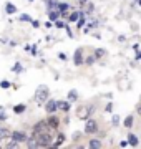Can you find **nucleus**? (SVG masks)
I'll return each instance as SVG.
<instances>
[{
  "mask_svg": "<svg viewBox=\"0 0 141 149\" xmlns=\"http://www.w3.org/2000/svg\"><path fill=\"white\" fill-rule=\"evenodd\" d=\"M128 143H130L131 146H136V144H138V138H136L135 134H130V136H128Z\"/></svg>",
  "mask_w": 141,
  "mask_h": 149,
  "instance_id": "nucleus-15",
  "label": "nucleus"
},
{
  "mask_svg": "<svg viewBox=\"0 0 141 149\" xmlns=\"http://www.w3.org/2000/svg\"><path fill=\"white\" fill-rule=\"evenodd\" d=\"M95 60H96V58H95V56L91 55V56H88V58H87V63H88V65H91L93 61H95Z\"/></svg>",
  "mask_w": 141,
  "mask_h": 149,
  "instance_id": "nucleus-27",
  "label": "nucleus"
},
{
  "mask_svg": "<svg viewBox=\"0 0 141 149\" xmlns=\"http://www.w3.org/2000/svg\"><path fill=\"white\" fill-rule=\"evenodd\" d=\"M47 124H48L50 129H57L60 126V119L57 116H53V114H50L48 119H47Z\"/></svg>",
  "mask_w": 141,
  "mask_h": 149,
  "instance_id": "nucleus-8",
  "label": "nucleus"
},
{
  "mask_svg": "<svg viewBox=\"0 0 141 149\" xmlns=\"http://www.w3.org/2000/svg\"><path fill=\"white\" fill-rule=\"evenodd\" d=\"M88 146H90V148H101V143H100L98 139H91V141H90V144H88Z\"/></svg>",
  "mask_w": 141,
  "mask_h": 149,
  "instance_id": "nucleus-17",
  "label": "nucleus"
},
{
  "mask_svg": "<svg viewBox=\"0 0 141 149\" xmlns=\"http://www.w3.org/2000/svg\"><path fill=\"white\" fill-rule=\"evenodd\" d=\"M48 95H50V91L47 86H38L37 91H35V101L38 104H42V103H45L48 100Z\"/></svg>",
  "mask_w": 141,
  "mask_h": 149,
  "instance_id": "nucleus-2",
  "label": "nucleus"
},
{
  "mask_svg": "<svg viewBox=\"0 0 141 149\" xmlns=\"http://www.w3.org/2000/svg\"><path fill=\"white\" fill-rule=\"evenodd\" d=\"M5 119H7V114H5L3 111H0V123H2V121H5Z\"/></svg>",
  "mask_w": 141,
  "mask_h": 149,
  "instance_id": "nucleus-28",
  "label": "nucleus"
},
{
  "mask_svg": "<svg viewBox=\"0 0 141 149\" xmlns=\"http://www.w3.org/2000/svg\"><path fill=\"white\" fill-rule=\"evenodd\" d=\"M133 121H135V119H133V116H128V118L125 119V128H131Z\"/></svg>",
  "mask_w": 141,
  "mask_h": 149,
  "instance_id": "nucleus-18",
  "label": "nucleus"
},
{
  "mask_svg": "<svg viewBox=\"0 0 141 149\" xmlns=\"http://www.w3.org/2000/svg\"><path fill=\"white\" fill-rule=\"evenodd\" d=\"M25 109H27V106H25V104H15V106H13V113H17V114H22V113H25Z\"/></svg>",
  "mask_w": 141,
  "mask_h": 149,
  "instance_id": "nucleus-13",
  "label": "nucleus"
},
{
  "mask_svg": "<svg viewBox=\"0 0 141 149\" xmlns=\"http://www.w3.org/2000/svg\"><path fill=\"white\" fill-rule=\"evenodd\" d=\"M76 98H78L76 91H70V93H68V100H70V101H76Z\"/></svg>",
  "mask_w": 141,
  "mask_h": 149,
  "instance_id": "nucleus-20",
  "label": "nucleus"
},
{
  "mask_svg": "<svg viewBox=\"0 0 141 149\" xmlns=\"http://www.w3.org/2000/svg\"><path fill=\"white\" fill-rule=\"evenodd\" d=\"M93 113V106H80L78 108V111H76V116L80 118V119H88V116Z\"/></svg>",
  "mask_w": 141,
  "mask_h": 149,
  "instance_id": "nucleus-3",
  "label": "nucleus"
},
{
  "mask_svg": "<svg viewBox=\"0 0 141 149\" xmlns=\"http://www.w3.org/2000/svg\"><path fill=\"white\" fill-rule=\"evenodd\" d=\"M78 17H80V13H78V12H73V13L70 15V22H76L78 20Z\"/></svg>",
  "mask_w": 141,
  "mask_h": 149,
  "instance_id": "nucleus-22",
  "label": "nucleus"
},
{
  "mask_svg": "<svg viewBox=\"0 0 141 149\" xmlns=\"http://www.w3.org/2000/svg\"><path fill=\"white\" fill-rule=\"evenodd\" d=\"M45 111L48 113V114H53L57 111V101L55 100H47L45 101Z\"/></svg>",
  "mask_w": 141,
  "mask_h": 149,
  "instance_id": "nucleus-7",
  "label": "nucleus"
},
{
  "mask_svg": "<svg viewBox=\"0 0 141 149\" xmlns=\"http://www.w3.org/2000/svg\"><path fill=\"white\" fill-rule=\"evenodd\" d=\"M5 12L8 13V15H12V13H15V12H17V7L13 5V3H10V2H7V5H5Z\"/></svg>",
  "mask_w": 141,
  "mask_h": 149,
  "instance_id": "nucleus-12",
  "label": "nucleus"
},
{
  "mask_svg": "<svg viewBox=\"0 0 141 149\" xmlns=\"http://www.w3.org/2000/svg\"><path fill=\"white\" fill-rule=\"evenodd\" d=\"M10 139H13L15 143H18V144H22V143H25V139H27V134L23 133V131H12L10 133Z\"/></svg>",
  "mask_w": 141,
  "mask_h": 149,
  "instance_id": "nucleus-5",
  "label": "nucleus"
},
{
  "mask_svg": "<svg viewBox=\"0 0 141 149\" xmlns=\"http://www.w3.org/2000/svg\"><path fill=\"white\" fill-rule=\"evenodd\" d=\"M57 109H61V111H68L70 109V104L66 101H57Z\"/></svg>",
  "mask_w": 141,
  "mask_h": 149,
  "instance_id": "nucleus-9",
  "label": "nucleus"
},
{
  "mask_svg": "<svg viewBox=\"0 0 141 149\" xmlns=\"http://www.w3.org/2000/svg\"><path fill=\"white\" fill-rule=\"evenodd\" d=\"M57 18H58V13H57V12H52V10H50V20H57Z\"/></svg>",
  "mask_w": 141,
  "mask_h": 149,
  "instance_id": "nucleus-26",
  "label": "nucleus"
},
{
  "mask_svg": "<svg viewBox=\"0 0 141 149\" xmlns=\"http://www.w3.org/2000/svg\"><path fill=\"white\" fill-rule=\"evenodd\" d=\"M22 65L20 63H15V66H13V71H15V73H20V71H22Z\"/></svg>",
  "mask_w": 141,
  "mask_h": 149,
  "instance_id": "nucleus-24",
  "label": "nucleus"
},
{
  "mask_svg": "<svg viewBox=\"0 0 141 149\" xmlns=\"http://www.w3.org/2000/svg\"><path fill=\"white\" fill-rule=\"evenodd\" d=\"M28 2H33V0H28Z\"/></svg>",
  "mask_w": 141,
  "mask_h": 149,
  "instance_id": "nucleus-30",
  "label": "nucleus"
},
{
  "mask_svg": "<svg viewBox=\"0 0 141 149\" xmlns=\"http://www.w3.org/2000/svg\"><path fill=\"white\" fill-rule=\"evenodd\" d=\"M20 22H32V17L27 13H20Z\"/></svg>",
  "mask_w": 141,
  "mask_h": 149,
  "instance_id": "nucleus-19",
  "label": "nucleus"
},
{
  "mask_svg": "<svg viewBox=\"0 0 141 149\" xmlns=\"http://www.w3.org/2000/svg\"><path fill=\"white\" fill-rule=\"evenodd\" d=\"M10 136V131H8V128H3V126H0V141L2 139H5Z\"/></svg>",
  "mask_w": 141,
  "mask_h": 149,
  "instance_id": "nucleus-11",
  "label": "nucleus"
},
{
  "mask_svg": "<svg viewBox=\"0 0 141 149\" xmlns=\"http://www.w3.org/2000/svg\"><path fill=\"white\" fill-rule=\"evenodd\" d=\"M85 133H87V134H95V133H98V123L93 121V119H88V121H87V126H85Z\"/></svg>",
  "mask_w": 141,
  "mask_h": 149,
  "instance_id": "nucleus-6",
  "label": "nucleus"
},
{
  "mask_svg": "<svg viewBox=\"0 0 141 149\" xmlns=\"http://www.w3.org/2000/svg\"><path fill=\"white\" fill-rule=\"evenodd\" d=\"M0 88H3V90H7V88H10V81H7V80L0 81Z\"/></svg>",
  "mask_w": 141,
  "mask_h": 149,
  "instance_id": "nucleus-21",
  "label": "nucleus"
},
{
  "mask_svg": "<svg viewBox=\"0 0 141 149\" xmlns=\"http://www.w3.org/2000/svg\"><path fill=\"white\" fill-rule=\"evenodd\" d=\"M136 113H138V114H141V103L136 106Z\"/></svg>",
  "mask_w": 141,
  "mask_h": 149,
  "instance_id": "nucleus-29",
  "label": "nucleus"
},
{
  "mask_svg": "<svg viewBox=\"0 0 141 149\" xmlns=\"http://www.w3.org/2000/svg\"><path fill=\"white\" fill-rule=\"evenodd\" d=\"M57 7H58V10L61 12V13H63V12H65L66 8H68V5H66V3H58Z\"/></svg>",
  "mask_w": 141,
  "mask_h": 149,
  "instance_id": "nucleus-23",
  "label": "nucleus"
},
{
  "mask_svg": "<svg viewBox=\"0 0 141 149\" xmlns=\"http://www.w3.org/2000/svg\"><path fill=\"white\" fill-rule=\"evenodd\" d=\"M105 55V50H96V53H95V58H101Z\"/></svg>",
  "mask_w": 141,
  "mask_h": 149,
  "instance_id": "nucleus-25",
  "label": "nucleus"
},
{
  "mask_svg": "<svg viewBox=\"0 0 141 149\" xmlns=\"http://www.w3.org/2000/svg\"><path fill=\"white\" fill-rule=\"evenodd\" d=\"M63 141H65V134H58V138L53 143V146H60V144H63Z\"/></svg>",
  "mask_w": 141,
  "mask_h": 149,
  "instance_id": "nucleus-16",
  "label": "nucleus"
},
{
  "mask_svg": "<svg viewBox=\"0 0 141 149\" xmlns=\"http://www.w3.org/2000/svg\"><path fill=\"white\" fill-rule=\"evenodd\" d=\"M75 65H82L83 63V55H82V50H76L75 52Z\"/></svg>",
  "mask_w": 141,
  "mask_h": 149,
  "instance_id": "nucleus-10",
  "label": "nucleus"
},
{
  "mask_svg": "<svg viewBox=\"0 0 141 149\" xmlns=\"http://www.w3.org/2000/svg\"><path fill=\"white\" fill-rule=\"evenodd\" d=\"M33 138H35V141H37L38 148H48V146L53 144L52 134H50L48 131H47V133H40V134H33Z\"/></svg>",
  "mask_w": 141,
  "mask_h": 149,
  "instance_id": "nucleus-1",
  "label": "nucleus"
},
{
  "mask_svg": "<svg viewBox=\"0 0 141 149\" xmlns=\"http://www.w3.org/2000/svg\"><path fill=\"white\" fill-rule=\"evenodd\" d=\"M48 124H47V119H42L38 121L35 126H33V134H40V133H47L48 131Z\"/></svg>",
  "mask_w": 141,
  "mask_h": 149,
  "instance_id": "nucleus-4",
  "label": "nucleus"
},
{
  "mask_svg": "<svg viewBox=\"0 0 141 149\" xmlns=\"http://www.w3.org/2000/svg\"><path fill=\"white\" fill-rule=\"evenodd\" d=\"M25 143H27V148H38L37 146V141H35V138H27L25 139Z\"/></svg>",
  "mask_w": 141,
  "mask_h": 149,
  "instance_id": "nucleus-14",
  "label": "nucleus"
}]
</instances>
